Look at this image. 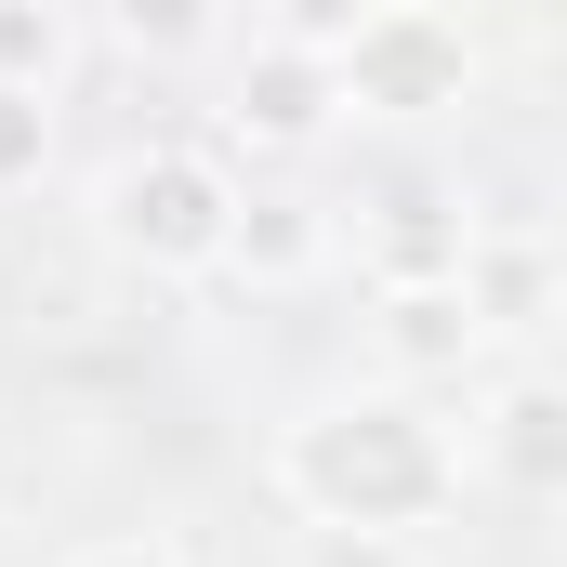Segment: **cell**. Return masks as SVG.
I'll list each match as a JSON object with an SVG mask.
<instances>
[{
    "label": "cell",
    "mask_w": 567,
    "mask_h": 567,
    "mask_svg": "<svg viewBox=\"0 0 567 567\" xmlns=\"http://www.w3.org/2000/svg\"><path fill=\"white\" fill-rule=\"evenodd\" d=\"M330 106H343V93H330V53H290V40H278V53H251V80H238L225 120H238L251 145H317Z\"/></svg>",
    "instance_id": "cell-4"
},
{
    "label": "cell",
    "mask_w": 567,
    "mask_h": 567,
    "mask_svg": "<svg viewBox=\"0 0 567 567\" xmlns=\"http://www.w3.org/2000/svg\"><path fill=\"white\" fill-rule=\"evenodd\" d=\"M53 66H66V27H53V0H0V80L53 93Z\"/></svg>",
    "instance_id": "cell-9"
},
{
    "label": "cell",
    "mask_w": 567,
    "mask_h": 567,
    "mask_svg": "<svg viewBox=\"0 0 567 567\" xmlns=\"http://www.w3.org/2000/svg\"><path fill=\"white\" fill-rule=\"evenodd\" d=\"M462 265H475V238H462L435 198H396V225H383V278L410 290V278H462Z\"/></svg>",
    "instance_id": "cell-8"
},
{
    "label": "cell",
    "mask_w": 567,
    "mask_h": 567,
    "mask_svg": "<svg viewBox=\"0 0 567 567\" xmlns=\"http://www.w3.org/2000/svg\"><path fill=\"white\" fill-rule=\"evenodd\" d=\"M357 13H370V0H278V40H290V53H343Z\"/></svg>",
    "instance_id": "cell-12"
},
{
    "label": "cell",
    "mask_w": 567,
    "mask_h": 567,
    "mask_svg": "<svg viewBox=\"0 0 567 567\" xmlns=\"http://www.w3.org/2000/svg\"><path fill=\"white\" fill-rule=\"evenodd\" d=\"M462 80H475V40L435 0H370L330 53V93L357 120H435V106H462Z\"/></svg>",
    "instance_id": "cell-2"
},
{
    "label": "cell",
    "mask_w": 567,
    "mask_h": 567,
    "mask_svg": "<svg viewBox=\"0 0 567 567\" xmlns=\"http://www.w3.org/2000/svg\"><path fill=\"white\" fill-rule=\"evenodd\" d=\"M225 225H238V185L198 158V145H158V158H120L106 172V238L133 265H225Z\"/></svg>",
    "instance_id": "cell-3"
},
{
    "label": "cell",
    "mask_w": 567,
    "mask_h": 567,
    "mask_svg": "<svg viewBox=\"0 0 567 567\" xmlns=\"http://www.w3.org/2000/svg\"><path fill=\"white\" fill-rule=\"evenodd\" d=\"M80 567H172V555H158V542H93Z\"/></svg>",
    "instance_id": "cell-13"
},
{
    "label": "cell",
    "mask_w": 567,
    "mask_h": 567,
    "mask_svg": "<svg viewBox=\"0 0 567 567\" xmlns=\"http://www.w3.org/2000/svg\"><path fill=\"white\" fill-rule=\"evenodd\" d=\"M383 343H396V370H462L488 343V317H475L462 278H410V290H383Z\"/></svg>",
    "instance_id": "cell-5"
},
{
    "label": "cell",
    "mask_w": 567,
    "mask_h": 567,
    "mask_svg": "<svg viewBox=\"0 0 567 567\" xmlns=\"http://www.w3.org/2000/svg\"><path fill=\"white\" fill-rule=\"evenodd\" d=\"M198 27H212V0H120V40L133 53H185Z\"/></svg>",
    "instance_id": "cell-11"
},
{
    "label": "cell",
    "mask_w": 567,
    "mask_h": 567,
    "mask_svg": "<svg viewBox=\"0 0 567 567\" xmlns=\"http://www.w3.org/2000/svg\"><path fill=\"white\" fill-rule=\"evenodd\" d=\"M502 475L515 488H567V396L555 383H515L502 396Z\"/></svg>",
    "instance_id": "cell-6"
},
{
    "label": "cell",
    "mask_w": 567,
    "mask_h": 567,
    "mask_svg": "<svg viewBox=\"0 0 567 567\" xmlns=\"http://www.w3.org/2000/svg\"><path fill=\"white\" fill-rule=\"evenodd\" d=\"M212 13H225V0H212Z\"/></svg>",
    "instance_id": "cell-14"
},
{
    "label": "cell",
    "mask_w": 567,
    "mask_h": 567,
    "mask_svg": "<svg viewBox=\"0 0 567 567\" xmlns=\"http://www.w3.org/2000/svg\"><path fill=\"white\" fill-rule=\"evenodd\" d=\"M225 265H238V278H303V265H317V212H290V198H238Z\"/></svg>",
    "instance_id": "cell-7"
},
{
    "label": "cell",
    "mask_w": 567,
    "mask_h": 567,
    "mask_svg": "<svg viewBox=\"0 0 567 567\" xmlns=\"http://www.w3.org/2000/svg\"><path fill=\"white\" fill-rule=\"evenodd\" d=\"M278 475H290V502H303V515H330V528H423L435 502L462 488L449 435H435L410 396H343V410L290 423Z\"/></svg>",
    "instance_id": "cell-1"
},
{
    "label": "cell",
    "mask_w": 567,
    "mask_h": 567,
    "mask_svg": "<svg viewBox=\"0 0 567 567\" xmlns=\"http://www.w3.org/2000/svg\"><path fill=\"white\" fill-rule=\"evenodd\" d=\"M40 158H53V106H40L27 80H0V185H27Z\"/></svg>",
    "instance_id": "cell-10"
}]
</instances>
